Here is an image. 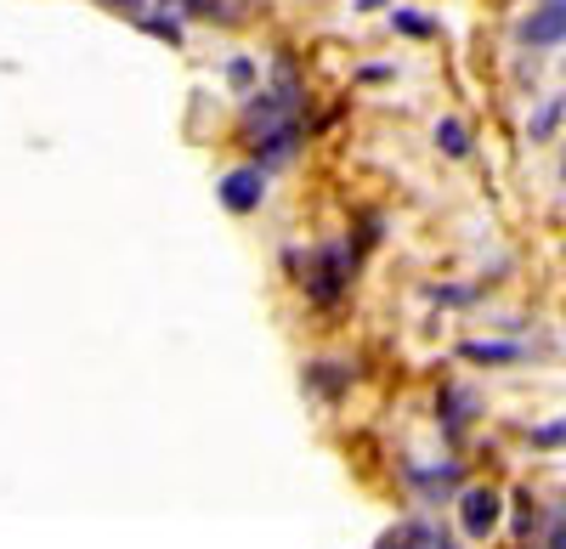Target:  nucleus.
<instances>
[{
    "label": "nucleus",
    "mask_w": 566,
    "mask_h": 549,
    "mask_svg": "<svg viewBox=\"0 0 566 549\" xmlns=\"http://www.w3.org/2000/svg\"><path fill=\"white\" fill-rule=\"evenodd\" d=\"M103 7H114V12H125V18H142V12H148V0H103Z\"/></svg>",
    "instance_id": "4468645a"
},
{
    "label": "nucleus",
    "mask_w": 566,
    "mask_h": 549,
    "mask_svg": "<svg viewBox=\"0 0 566 549\" xmlns=\"http://www.w3.org/2000/svg\"><path fill=\"white\" fill-rule=\"evenodd\" d=\"M374 549H453V538H448L437 521H419V516H413V521H397V527H386Z\"/></svg>",
    "instance_id": "39448f33"
},
{
    "label": "nucleus",
    "mask_w": 566,
    "mask_h": 549,
    "mask_svg": "<svg viewBox=\"0 0 566 549\" xmlns=\"http://www.w3.org/2000/svg\"><path fill=\"white\" fill-rule=\"evenodd\" d=\"M437 148H442L448 159H464V154H470V136H464L459 119H442V125H437Z\"/></svg>",
    "instance_id": "1a4fd4ad"
},
{
    "label": "nucleus",
    "mask_w": 566,
    "mask_h": 549,
    "mask_svg": "<svg viewBox=\"0 0 566 549\" xmlns=\"http://www.w3.org/2000/svg\"><path fill=\"white\" fill-rule=\"evenodd\" d=\"M357 80H363V85H380V80H391V68H380V63H374V68H363Z\"/></svg>",
    "instance_id": "2eb2a0df"
},
{
    "label": "nucleus",
    "mask_w": 566,
    "mask_h": 549,
    "mask_svg": "<svg viewBox=\"0 0 566 549\" xmlns=\"http://www.w3.org/2000/svg\"><path fill=\"white\" fill-rule=\"evenodd\" d=\"M470 414H476V397H470V391H448V397H442V425H448V431H459Z\"/></svg>",
    "instance_id": "6e6552de"
},
{
    "label": "nucleus",
    "mask_w": 566,
    "mask_h": 549,
    "mask_svg": "<svg viewBox=\"0 0 566 549\" xmlns=\"http://www.w3.org/2000/svg\"><path fill=\"white\" fill-rule=\"evenodd\" d=\"M464 357L470 362H522V346H510V340H464Z\"/></svg>",
    "instance_id": "423d86ee"
},
{
    "label": "nucleus",
    "mask_w": 566,
    "mask_h": 549,
    "mask_svg": "<svg viewBox=\"0 0 566 549\" xmlns=\"http://www.w3.org/2000/svg\"><path fill=\"white\" fill-rule=\"evenodd\" d=\"M227 74H232V85H239V91H250V85H255V63H250V57H232V68H227Z\"/></svg>",
    "instance_id": "ddd939ff"
},
{
    "label": "nucleus",
    "mask_w": 566,
    "mask_h": 549,
    "mask_svg": "<svg viewBox=\"0 0 566 549\" xmlns=\"http://www.w3.org/2000/svg\"><path fill=\"white\" fill-rule=\"evenodd\" d=\"M499 527H504V493L488 487V482L464 487V493H459V532H464L470 543H488Z\"/></svg>",
    "instance_id": "f257e3e1"
},
{
    "label": "nucleus",
    "mask_w": 566,
    "mask_h": 549,
    "mask_svg": "<svg viewBox=\"0 0 566 549\" xmlns=\"http://www.w3.org/2000/svg\"><path fill=\"white\" fill-rule=\"evenodd\" d=\"M391 29L408 34V40H431V34H437V23L424 18V12H391Z\"/></svg>",
    "instance_id": "9d476101"
},
{
    "label": "nucleus",
    "mask_w": 566,
    "mask_h": 549,
    "mask_svg": "<svg viewBox=\"0 0 566 549\" xmlns=\"http://www.w3.org/2000/svg\"><path fill=\"white\" fill-rule=\"evenodd\" d=\"M527 442H533V447H544V453H549V447H566V420L533 425V431H527Z\"/></svg>",
    "instance_id": "9b49d317"
},
{
    "label": "nucleus",
    "mask_w": 566,
    "mask_h": 549,
    "mask_svg": "<svg viewBox=\"0 0 566 549\" xmlns=\"http://www.w3.org/2000/svg\"><path fill=\"white\" fill-rule=\"evenodd\" d=\"M346 272H352V261H346V250H317L312 255V272H306V289H312V300L317 306H335L340 300V289H346Z\"/></svg>",
    "instance_id": "f03ea898"
},
{
    "label": "nucleus",
    "mask_w": 566,
    "mask_h": 549,
    "mask_svg": "<svg viewBox=\"0 0 566 549\" xmlns=\"http://www.w3.org/2000/svg\"><path fill=\"white\" fill-rule=\"evenodd\" d=\"M142 23H148V34H154V40H170V45H181V23H176V18H142Z\"/></svg>",
    "instance_id": "f8f14e48"
},
{
    "label": "nucleus",
    "mask_w": 566,
    "mask_h": 549,
    "mask_svg": "<svg viewBox=\"0 0 566 549\" xmlns=\"http://www.w3.org/2000/svg\"><path fill=\"white\" fill-rule=\"evenodd\" d=\"M522 45L544 52V45H566V0H538L522 18Z\"/></svg>",
    "instance_id": "20e7f679"
},
{
    "label": "nucleus",
    "mask_w": 566,
    "mask_h": 549,
    "mask_svg": "<svg viewBox=\"0 0 566 549\" xmlns=\"http://www.w3.org/2000/svg\"><path fill=\"white\" fill-rule=\"evenodd\" d=\"M533 549H538V543H533Z\"/></svg>",
    "instance_id": "dca6fc26"
},
{
    "label": "nucleus",
    "mask_w": 566,
    "mask_h": 549,
    "mask_svg": "<svg viewBox=\"0 0 566 549\" xmlns=\"http://www.w3.org/2000/svg\"><path fill=\"white\" fill-rule=\"evenodd\" d=\"M216 193H221V204H227L232 215H250V210H261V199H266V170H261V165L227 170Z\"/></svg>",
    "instance_id": "7ed1b4c3"
},
{
    "label": "nucleus",
    "mask_w": 566,
    "mask_h": 549,
    "mask_svg": "<svg viewBox=\"0 0 566 549\" xmlns=\"http://www.w3.org/2000/svg\"><path fill=\"white\" fill-rule=\"evenodd\" d=\"M560 114H566V103L560 97H549L533 119H527V136H533V142H549V136H555V125H560Z\"/></svg>",
    "instance_id": "0eeeda50"
}]
</instances>
